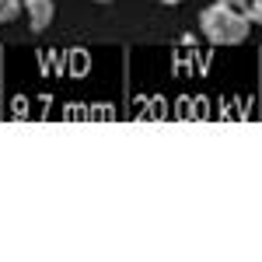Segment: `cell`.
<instances>
[{"label": "cell", "instance_id": "6da1fadb", "mask_svg": "<svg viewBox=\"0 0 262 262\" xmlns=\"http://www.w3.org/2000/svg\"><path fill=\"white\" fill-rule=\"evenodd\" d=\"M248 25H252V21L245 18V11L224 7V4L206 7V11H203V18H200L203 35L213 42V46H238V42H245Z\"/></svg>", "mask_w": 262, "mask_h": 262}, {"label": "cell", "instance_id": "7a4b0ae2", "mask_svg": "<svg viewBox=\"0 0 262 262\" xmlns=\"http://www.w3.org/2000/svg\"><path fill=\"white\" fill-rule=\"evenodd\" d=\"M25 7H28V18H32V28L42 32V28H49V21H53V0H25Z\"/></svg>", "mask_w": 262, "mask_h": 262}, {"label": "cell", "instance_id": "3957f363", "mask_svg": "<svg viewBox=\"0 0 262 262\" xmlns=\"http://www.w3.org/2000/svg\"><path fill=\"white\" fill-rule=\"evenodd\" d=\"M21 7H25V0H0V25L14 21L21 14Z\"/></svg>", "mask_w": 262, "mask_h": 262}, {"label": "cell", "instance_id": "277c9868", "mask_svg": "<svg viewBox=\"0 0 262 262\" xmlns=\"http://www.w3.org/2000/svg\"><path fill=\"white\" fill-rule=\"evenodd\" d=\"M245 18L262 25V0H248V7H245Z\"/></svg>", "mask_w": 262, "mask_h": 262}, {"label": "cell", "instance_id": "5b68a950", "mask_svg": "<svg viewBox=\"0 0 262 262\" xmlns=\"http://www.w3.org/2000/svg\"><path fill=\"white\" fill-rule=\"evenodd\" d=\"M217 4H224V7H234V11H245V7H248V0H217Z\"/></svg>", "mask_w": 262, "mask_h": 262}, {"label": "cell", "instance_id": "8992f818", "mask_svg": "<svg viewBox=\"0 0 262 262\" xmlns=\"http://www.w3.org/2000/svg\"><path fill=\"white\" fill-rule=\"evenodd\" d=\"M164 4H168V7H175V4H182V0H164Z\"/></svg>", "mask_w": 262, "mask_h": 262}, {"label": "cell", "instance_id": "52a82bcc", "mask_svg": "<svg viewBox=\"0 0 262 262\" xmlns=\"http://www.w3.org/2000/svg\"><path fill=\"white\" fill-rule=\"evenodd\" d=\"M95 4H112V0H95Z\"/></svg>", "mask_w": 262, "mask_h": 262}]
</instances>
